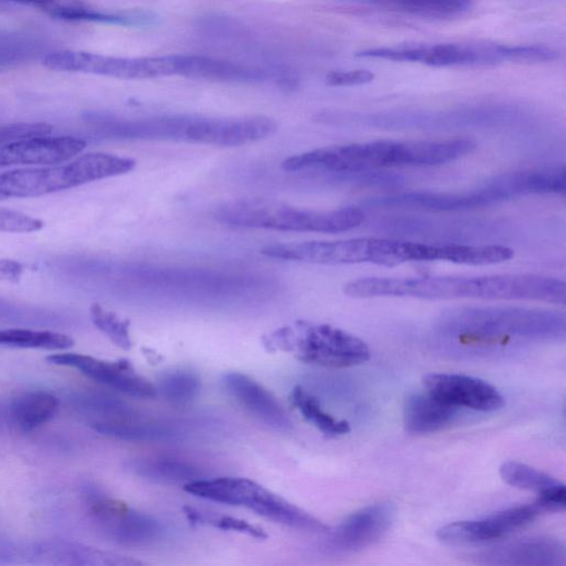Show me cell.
<instances>
[{"label":"cell","instance_id":"1","mask_svg":"<svg viewBox=\"0 0 566 566\" xmlns=\"http://www.w3.org/2000/svg\"><path fill=\"white\" fill-rule=\"evenodd\" d=\"M562 312L522 307H464L443 312L434 325L440 348L459 356L507 355L530 345L563 342Z\"/></svg>","mask_w":566,"mask_h":566},{"label":"cell","instance_id":"2","mask_svg":"<svg viewBox=\"0 0 566 566\" xmlns=\"http://www.w3.org/2000/svg\"><path fill=\"white\" fill-rule=\"evenodd\" d=\"M345 292L354 298H415L423 300H527L564 305L563 280L536 275L483 277L362 278Z\"/></svg>","mask_w":566,"mask_h":566},{"label":"cell","instance_id":"3","mask_svg":"<svg viewBox=\"0 0 566 566\" xmlns=\"http://www.w3.org/2000/svg\"><path fill=\"white\" fill-rule=\"evenodd\" d=\"M462 153L455 139L437 141H374L313 150L287 159L282 169L320 171L359 182L363 173L389 168H426L455 162Z\"/></svg>","mask_w":566,"mask_h":566},{"label":"cell","instance_id":"4","mask_svg":"<svg viewBox=\"0 0 566 566\" xmlns=\"http://www.w3.org/2000/svg\"><path fill=\"white\" fill-rule=\"evenodd\" d=\"M216 219L236 229L277 232L339 234L359 228L365 212L355 207L312 210L270 199H241L224 204Z\"/></svg>","mask_w":566,"mask_h":566},{"label":"cell","instance_id":"5","mask_svg":"<svg viewBox=\"0 0 566 566\" xmlns=\"http://www.w3.org/2000/svg\"><path fill=\"white\" fill-rule=\"evenodd\" d=\"M136 165V161L128 158L91 153L69 164L15 170L0 174V199L49 195L128 174Z\"/></svg>","mask_w":566,"mask_h":566},{"label":"cell","instance_id":"6","mask_svg":"<svg viewBox=\"0 0 566 566\" xmlns=\"http://www.w3.org/2000/svg\"><path fill=\"white\" fill-rule=\"evenodd\" d=\"M272 351L294 353L298 360L323 368L347 369L369 361L368 345L360 337L326 324L298 322L264 339Z\"/></svg>","mask_w":566,"mask_h":566},{"label":"cell","instance_id":"7","mask_svg":"<svg viewBox=\"0 0 566 566\" xmlns=\"http://www.w3.org/2000/svg\"><path fill=\"white\" fill-rule=\"evenodd\" d=\"M195 497L233 507H245L257 515L293 529L326 532L327 527L307 511L246 478H199L183 486Z\"/></svg>","mask_w":566,"mask_h":566},{"label":"cell","instance_id":"8","mask_svg":"<svg viewBox=\"0 0 566 566\" xmlns=\"http://www.w3.org/2000/svg\"><path fill=\"white\" fill-rule=\"evenodd\" d=\"M85 498L93 523L112 542L125 546H147L161 540L165 533L160 520L131 509L100 489L88 488Z\"/></svg>","mask_w":566,"mask_h":566},{"label":"cell","instance_id":"9","mask_svg":"<svg viewBox=\"0 0 566 566\" xmlns=\"http://www.w3.org/2000/svg\"><path fill=\"white\" fill-rule=\"evenodd\" d=\"M54 71L78 72L125 80H145L176 76L174 56L123 58L83 51H59L45 57Z\"/></svg>","mask_w":566,"mask_h":566},{"label":"cell","instance_id":"10","mask_svg":"<svg viewBox=\"0 0 566 566\" xmlns=\"http://www.w3.org/2000/svg\"><path fill=\"white\" fill-rule=\"evenodd\" d=\"M361 58L418 62L430 67H485L507 62V46L495 44L402 45L362 50Z\"/></svg>","mask_w":566,"mask_h":566},{"label":"cell","instance_id":"11","mask_svg":"<svg viewBox=\"0 0 566 566\" xmlns=\"http://www.w3.org/2000/svg\"><path fill=\"white\" fill-rule=\"evenodd\" d=\"M513 198L503 176L484 186L462 193L407 192L373 198L367 203L378 208H416L429 211H469L497 205Z\"/></svg>","mask_w":566,"mask_h":566},{"label":"cell","instance_id":"12","mask_svg":"<svg viewBox=\"0 0 566 566\" xmlns=\"http://www.w3.org/2000/svg\"><path fill=\"white\" fill-rule=\"evenodd\" d=\"M392 504L381 503L362 508L326 531L324 550L331 554H353L379 543L391 530L395 521Z\"/></svg>","mask_w":566,"mask_h":566},{"label":"cell","instance_id":"13","mask_svg":"<svg viewBox=\"0 0 566 566\" xmlns=\"http://www.w3.org/2000/svg\"><path fill=\"white\" fill-rule=\"evenodd\" d=\"M541 511L532 505L509 508L488 517L441 527L437 538L449 545H474L506 538L531 524Z\"/></svg>","mask_w":566,"mask_h":566},{"label":"cell","instance_id":"14","mask_svg":"<svg viewBox=\"0 0 566 566\" xmlns=\"http://www.w3.org/2000/svg\"><path fill=\"white\" fill-rule=\"evenodd\" d=\"M47 361L76 369L88 379L131 397L151 400L158 396L157 386L128 361L108 362L76 354L53 355Z\"/></svg>","mask_w":566,"mask_h":566},{"label":"cell","instance_id":"15","mask_svg":"<svg viewBox=\"0 0 566 566\" xmlns=\"http://www.w3.org/2000/svg\"><path fill=\"white\" fill-rule=\"evenodd\" d=\"M277 128L273 119L265 117L189 119L184 136L198 145L239 148L273 136Z\"/></svg>","mask_w":566,"mask_h":566},{"label":"cell","instance_id":"16","mask_svg":"<svg viewBox=\"0 0 566 566\" xmlns=\"http://www.w3.org/2000/svg\"><path fill=\"white\" fill-rule=\"evenodd\" d=\"M426 392L443 403L476 412L501 409L505 398L488 382L461 374H429L424 379Z\"/></svg>","mask_w":566,"mask_h":566},{"label":"cell","instance_id":"17","mask_svg":"<svg viewBox=\"0 0 566 566\" xmlns=\"http://www.w3.org/2000/svg\"><path fill=\"white\" fill-rule=\"evenodd\" d=\"M477 564L499 566H563L564 544L551 536H532L505 542L474 555Z\"/></svg>","mask_w":566,"mask_h":566},{"label":"cell","instance_id":"18","mask_svg":"<svg viewBox=\"0 0 566 566\" xmlns=\"http://www.w3.org/2000/svg\"><path fill=\"white\" fill-rule=\"evenodd\" d=\"M86 142L73 137L38 136L0 147V169L19 165H58L85 149Z\"/></svg>","mask_w":566,"mask_h":566},{"label":"cell","instance_id":"19","mask_svg":"<svg viewBox=\"0 0 566 566\" xmlns=\"http://www.w3.org/2000/svg\"><path fill=\"white\" fill-rule=\"evenodd\" d=\"M226 390L241 406L267 426L289 430L292 421L278 400L251 377L233 372L222 379Z\"/></svg>","mask_w":566,"mask_h":566},{"label":"cell","instance_id":"20","mask_svg":"<svg viewBox=\"0 0 566 566\" xmlns=\"http://www.w3.org/2000/svg\"><path fill=\"white\" fill-rule=\"evenodd\" d=\"M31 557L36 563L51 565H137L138 561L127 558L66 540H47L31 547Z\"/></svg>","mask_w":566,"mask_h":566},{"label":"cell","instance_id":"21","mask_svg":"<svg viewBox=\"0 0 566 566\" xmlns=\"http://www.w3.org/2000/svg\"><path fill=\"white\" fill-rule=\"evenodd\" d=\"M177 76L217 82H259L275 77L259 68L195 55H177Z\"/></svg>","mask_w":566,"mask_h":566},{"label":"cell","instance_id":"22","mask_svg":"<svg viewBox=\"0 0 566 566\" xmlns=\"http://www.w3.org/2000/svg\"><path fill=\"white\" fill-rule=\"evenodd\" d=\"M460 408L448 405L428 392L408 396L404 405V426L411 434H431L454 423Z\"/></svg>","mask_w":566,"mask_h":566},{"label":"cell","instance_id":"23","mask_svg":"<svg viewBox=\"0 0 566 566\" xmlns=\"http://www.w3.org/2000/svg\"><path fill=\"white\" fill-rule=\"evenodd\" d=\"M96 432L119 440L158 442L174 440L180 430L168 424L142 421L140 416L120 420L96 423L90 426Z\"/></svg>","mask_w":566,"mask_h":566},{"label":"cell","instance_id":"24","mask_svg":"<svg viewBox=\"0 0 566 566\" xmlns=\"http://www.w3.org/2000/svg\"><path fill=\"white\" fill-rule=\"evenodd\" d=\"M127 470L143 480L160 484L186 485L201 477L190 463L171 458H145L128 462Z\"/></svg>","mask_w":566,"mask_h":566},{"label":"cell","instance_id":"25","mask_svg":"<svg viewBox=\"0 0 566 566\" xmlns=\"http://www.w3.org/2000/svg\"><path fill=\"white\" fill-rule=\"evenodd\" d=\"M59 400L45 391H31L15 397L10 406L13 421L23 431H33L49 421L58 414Z\"/></svg>","mask_w":566,"mask_h":566},{"label":"cell","instance_id":"26","mask_svg":"<svg viewBox=\"0 0 566 566\" xmlns=\"http://www.w3.org/2000/svg\"><path fill=\"white\" fill-rule=\"evenodd\" d=\"M383 7L421 19L449 20L462 16L473 0H377Z\"/></svg>","mask_w":566,"mask_h":566},{"label":"cell","instance_id":"27","mask_svg":"<svg viewBox=\"0 0 566 566\" xmlns=\"http://www.w3.org/2000/svg\"><path fill=\"white\" fill-rule=\"evenodd\" d=\"M73 339L62 333L28 328L0 330V346L61 351L72 348Z\"/></svg>","mask_w":566,"mask_h":566},{"label":"cell","instance_id":"28","mask_svg":"<svg viewBox=\"0 0 566 566\" xmlns=\"http://www.w3.org/2000/svg\"><path fill=\"white\" fill-rule=\"evenodd\" d=\"M291 402L307 421L327 437L344 436L351 431L349 421L336 419L326 413L320 401L301 386L292 391Z\"/></svg>","mask_w":566,"mask_h":566},{"label":"cell","instance_id":"29","mask_svg":"<svg viewBox=\"0 0 566 566\" xmlns=\"http://www.w3.org/2000/svg\"><path fill=\"white\" fill-rule=\"evenodd\" d=\"M166 402L173 406H187L200 394L201 380L195 372L188 370H175L164 373L157 386Z\"/></svg>","mask_w":566,"mask_h":566},{"label":"cell","instance_id":"30","mask_svg":"<svg viewBox=\"0 0 566 566\" xmlns=\"http://www.w3.org/2000/svg\"><path fill=\"white\" fill-rule=\"evenodd\" d=\"M48 13L58 20L67 22H91L122 26H145L154 21L148 15H118L99 12L92 9L74 5L58 4L48 10Z\"/></svg>","mask_w":566,"mask_h":566},{"label":"cell","instance_id":"31","mask_svg":"<svg viewBox=\"0 0 566 566\" xmlns=\"http://www.w3.org/2000/svg\"><path fill=\"white\" fill-rule=\"evenodd\" d=\"M500 475L511 487L533 492L538 496L563 485L554 477L518 462L504 463Z\"/></svg>","mask_w":566,"mask_h":566},{"label":"cell","instance_id":"32","mask_svg":"<svg viewBox=\"0 0 566 566\" xmlns=\"http://www.w3.org/2000/svg\"><path fill=\"white\" fill-rule=\"evenodd\" d=\"M91 320L113 345L124 350L132 348L130 334V323L123 320L116 313L105 310L99 304H93L90 309Z\"/></svg>","mask_w":566,"mask_h":566},{"label":"cell","instance_id":"33","mask_svg":"<svg viewBox=\"0 0 566 566\" xmlns=\"http://www.w3.org/2000/svg\"><path fill=\"white\" fill-rule=\"evenodd\" d=\"M184 513L193 524L211 525L223 531H236L259 540H264L268 536L262 528L243 519L226 516L216 517L192 507H185Z\"/></svg>","mask_w":566,"mask_h":566},{"label":"cell","instance_id":"34","mask_svg":"<svg viewBox=\"0 0 566 566\" xmlns=\"http://www.w3.org/2000/svg\"><path fill=\"white\" fill-rule=\"evenodd\" d=\"M0 320L9 322L53 325L61 322V316L53 311L19 304L0 299Z\"/></svg>","mask_w":566,"mask_h":566},{"label":"cell","instance_id":"35","mask_svg":"<svg viewBox=\"0 0 566 566\" xmlns=\"http://www.w3.org/2000/svg\"><path fill=\"white\" fill-rule=\"evenodd\" d=\"M44 228L41 219L24 212L0 208V233H34Z\"/></svg>","mask_w":566,"mask_h":566},{"label":"cell","instance_id":"36","mask_svg":"<svg viewBox=\"0 0 566 566\" xmlns=\"http://www.w3.org/2000/svg\"><path fill=\"white\" fill-rule=\"evenodd\" d=\"M53 127L46 124H15L0 126V146L38 136H48Z\"/></svg>","mask_w":566,"mask_h":566},{"label":"cell","instance_id":"37","mask_svg":"<svg viewBox=\"0 0 566 566\" xmlns=\"http://www.w3.org/2000/svg\"><path fill=\"white\" fill-rule=\"evenodd\" d=\"M557 57L555 50L545 46H509V61L515 63H543Z\"/></svg>","mask_w":566,"mask_h":566},{"label":"cell","instance_id":"38","mask_svg":"<svg viewBox=\"0 0 566 566\" xmlns=\"http://www.w3.org/2000/svg\"><path fill=\"white\" fill-rule=\"evenodd\" d=\"M376 76L369 70L335 71L325 78L330 86H357L371 83Z\"/></svg>","mask_w":566,"mask_h":566},{"label":"cell","instance_id":"39","mask_svg":"<svg viewBox=\"0 0 566 566\" xmlns=\"http://www.w3.org/2000/svg\"><path fill=\"white\" fill-rule=\"evenodd\" d=\"M24 273V267L14 261H0V281L16 282Z\"/></svg>","mask_w":566,"mask_h":566},{"label":"cell","instance_id":"40","mask_svg":"<svg viewBox=\"0 0 566 566\" xmlns=\"http://www.w3.org/2000/svg\"><path fill=\"white\" fill-rule=\"evenodd\" d=\"M11 2L21 3L22 0H11Z\"/></svg>","mask_w":566,"mask_h":566}]
</instances>
